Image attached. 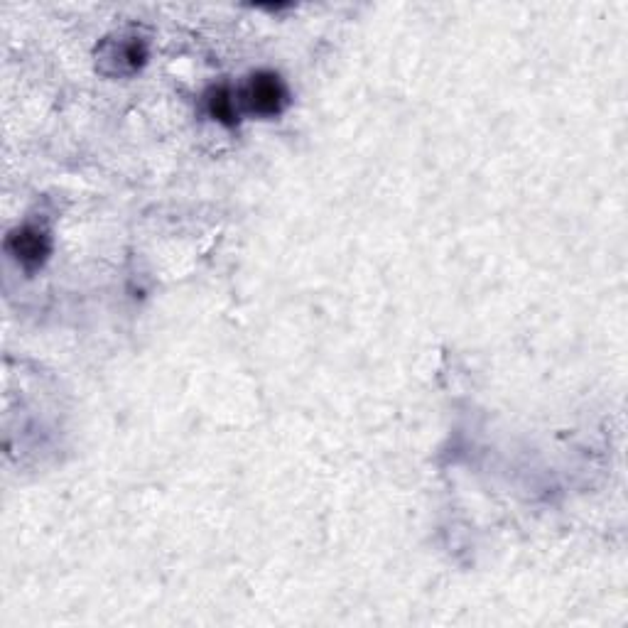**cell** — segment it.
<instances>
[{
  "label": "cell",
  "mask_w": 628,
  "mask_h": 628,
  "mask_svg": "<svg viewBox=\"0 0 628 628\" xmlns=\"http://www.w3.org/2000/svg\"><path fill=\"white\" fill-rule=\"evenodd\" d=\"M243 101L258 116H278L285 104H288V91H285L278 74L258 72L248 81L246 91H243Z\"/></svg>",
  "instance_id": "6da1fadb"
},
{
  "label": "cell",
  "mask_w": 628,
  "mask_h": 628,
  "mask_svg": "<svg viewBox=\"0 0 628 628\" xmlns=\"http://www.w3.org/2000/svg\"><path fill=\"white\" fill-rule=\"evenodd\" d=\"M8 248L25 268H37V265H42V261H45L47 253H50V241H47V236L40 229L25 226V229L10 234Z\"/></svg>",
  "instance_id": "7a4b0ae2"
},
{
  "label": "cell",
  "mask_w": 628,
  "mask_h": 628,
  "mask_svg": "<svg viewBox=\"0 0 628 628\" xmlns=\"http://www.w3.org/2000/svg\"><path fill=\"white\" fill-rule=\"evenodd\" d=\"M209 113L214 121L224 123V126H234V123L238 121L234 96H231V91L226 89V86H219V89L211 91Z\"/></svg>",
  "instance_id": "3957f363"
}]
</instances>
